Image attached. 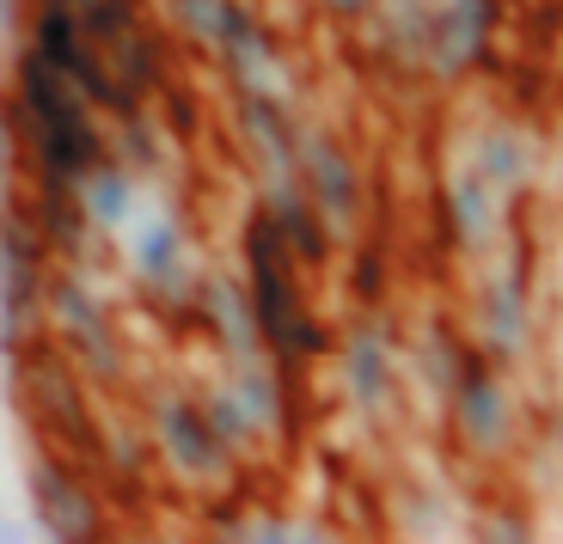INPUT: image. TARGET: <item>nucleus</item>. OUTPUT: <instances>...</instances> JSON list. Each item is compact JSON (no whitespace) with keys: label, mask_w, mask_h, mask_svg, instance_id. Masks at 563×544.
Instances as JSON below:
<instances>
[{"label":"nucleus","mask_w":563,"mask_h":544,"mask_svg":"<svg viewBox=\"0 0 563 544\" xmlns=\"http://www.w3.org/2000/svg\"><path fill=\"white\" fill-rule=\"evenodd\" d=\"M43 319L56 324V336L68 343V355H80V367L92 379L123 374V349H117V324L111 312L92 300L80 276H49L43 281Z\"/></svg>","instance_id":"4"},{"label":"nucleus","mask_w":563,"mask_h":544,"mask_svg":"<svg viewBox=\"0 0 563 544\" xmlns=\"http://www.w3.org/2000/svg\"><path fill=\"white\" fill-rule=\"evenodd\" d=\"M117 166H129L135 178H147V171L166 166V135H159V123L141 111V104L117 116Z\"/></svg>","instance_id":"19"},{"label":"nucleus","mask_w":563,"mask_h":544,"mask_svg":"<svg viewBox=\"0 0 563 544\" xmlns=\"http://www.w3.org/2000/svg\"><path fill=\"white\" fill-rule=\"evenodd\" d=\"M350 288L362 293V300H380V288H386V269H380V257H374V252H362V257H355V269H350Z\"/></svg>","instance_id":"26"},{"label":"nucleus","mask_w":563,"mask_h":544,"mask_svg":"<svg viewBox=\"0 0 563 544\" xmlns=\"http://www.w3.org/2000/svg\"><path fill=\"white\" fill-rule=\"evenodd\" d=\"M331 7H338L343 19H355V13H367V7H374V0H331Z\"/></svg>","instance_id":"29"},{"label":"nucleus","mask_w":563,"mask_h":544,"mask_svg":"<svg viewBox=\"0 0 563 544\" xmlns=\"http://www.w3.org/2000/svg\"><path fill=\"white\" fill-rule=\"evenodd\" d=\"M31 404L43 410V422L74 441L80 453L99 447V434H92V417H86V398H80V379H74L68 362H37L31 367Z\"/></svg>","instance_id":"12"},{"label":"nucleus","mask_w":563,"mask_h":544,"mask_svg":"<svg viewBox=\"0 0 563 544\" xmlns=\"http://www.w3.org/2000/svg\"><path fill=\"white\" fill-rule=\"evenodd\" d=\"M135 269H141V281H147L154 293L184 300V233H178V221H172V214H159V221L141 226Z\"/></svg>","instance_id":"15"},{"label":"nucleus","mask_w":563,"mask_h":544,"mask_svg":"<svg viewBox=\"0 0 563 544\" xmlns=\"http://www.w3.org/2000/svg\"><path fill=\"white\" fill-rule=\"evenodd\" d=\"M472 166L484 171L490 190H515V184H527V141L515 135V129H490V135L478 141V159H472Z\"/></svg>","instance_id":"21"},{"label":"nucleus","mask_w":563,"mask_h":544,"mask_svg":"<svg viewBox=\"0 0 563 544\" xmlns=\"http://www.w3.org/2000/svg\"><path fill=\"white\" fill-rule=\"evenodd\" d=\"M31 496L43 508V526L56 539H92L99 532V508L86 496V484L68 471V459H37L31 465Z\"/></svg>","instance_id":"11"},{"label":"nucleus","mask_w":563,"mask_h":544,"mask_svg":"<svg viewBox=\"0 0 563 544\" xmlns=\"http://www.w3.org/2000/svg\"><path fill=\"white\" fill-rule=\"evenodd\" d=\"M295 171H300V190L312 196V209L324 214L331 233H350L362 221V171L355 159L343 154L331 135H295Z\"/></svg>","instance_id":"5"},{"label":"nucleus","mask_w":563,"mask_h":544,"mask_svg":"<svg viewBox=\"0 0 563 544\" xmlns=\"http://www.w3.org/2000/svg\"><path fill=\"white\" fill-rule=\"evenodd\" d=\"M496 7H503V0H448V7L429 19V56H435L441 74H460L484 56Z\"/></svg>","instance_id":"10"},{"label":"nucleus","mask_w":563,"mask_h":544,"mask_svg":"<svg viewBox=\"0 0 563 544\" xmlns=\"http://www.w3.org/2000/svg\"><path fill=\"white\" fill-rule=\"evenodd\" d=\"M13 111L25 116L37 178L80 184L86 171L111 154L104 135H99V123H92V104H86V98L68 86V74H56L37 49H25V56L13 62Z\"/></svg>","instance_id":"1"},{"label":"nucleus","mask_w":563,"mask_h":544,"mask_svg":"<svg viewBox=\"0 0 563 544\" xmlns=\"http://www.w3.org/2000/svg\"><path fill=\"white\" fill-rule=\"evenodd\" d=\"M80 196H86V214H92V226H129V214H135V171L117 166L111 154L99 159V166L80 178Z\"/></svg>","instance_id":"17"},{"label":"nucleus","mask_w":563,"mask_h":544,"mask_svg":"<svg viewBox=\"0 0 563 544\" xmlns=\"http://www.w3.org/2000/svg\"><path fill=\"white\" fill-rule=\"evenodd\" d=\"M221 13H227V0H172V19H178V25L190 31L197 43H214Z\"/></svg>","instance_id":"25"},{"label":"nucleus","mask_w":563,"mask_h":544,"mask_svg":"<svg viewBox=\"0 0 563 544\" xmlns=\"http://www.w3.org/2000/svg\"><path fill=\"white\" fill-rule=\"evenodd\" d=\"M343 386L362 410H380L393 398V355L374 331L367 336H350V349H343Z\"/></svg>","instance_id":"16"},{"label":"nucleus","mask_w":563,"mask_h":544,"mask_svg":"<svg viewBox=\"0 0 563 544\" xmlns=\"http://www.w3.org/2000/svg\"><path fill=\"white\" fill-rule=\"evenodd\" d=\"M74 13H80L86 37L99 49H111V43H123L141 25V0H74Z\"/></svg>","instance_id":"22"},{"label":"nucleus","mask_w":563,"mask_h":544,"mask_svg":"<svg viewBox=\"0 0 563 544\" xmlns=\"http://www.w3.org/2000/svg\"><path fill=\"white\" fill-rule=\"evenodd\" d=\"M490 343L503 355H515L527 343V300H521V288H508V281H496V293H490Z\"/></svg>","instance_id":"23"},{"label":"nucleus","mask_w":563,"mask_h":544,"mask_svg":"<svg viewBox=\"0 0 563 544\" xmlns=\"http://www.w3.org/2000/svg\"><path fill=\"white\" fill-rule=\"evenodd\" d=\"M197 300H202V319H209V331L221 336V343H227L233 355H240V362H252V355L264 349V336H257V319H252V300H245L240 281L202 276Z\"/></svg>","instance_id":"13"},{"label":"nucleus","mask_w":563,"mask_h":544,"mask_svg":"<svg viewBox=\"0 0 563 544\" xmlns=\"http://www.w3.org/2000/svg\"><path fill=\"white\" fill-rule=\"evenodd\" d=\"M448 391H453V429H460L478 453L503 447V441H508V391H503V379L490 374V362L460 355Z\"/></svg>","instance_id":"7"},{"label":"nucleus","mask_w":563,"mask_h":544,"mask_svg":"<svg viewBox=\"0 0 563 544\" xmlns=\"http://www.w3.org/2000/svg\"><path fill=\"white\" fill-rule=\"evenodd\" d=\"M496 196L503 190H490L478 166H465L460 178H453V233H460L465 252H478L484 238L496 233Z\"/></svg>","instance_id":"18"},{"label":"nucleus","mask_w":563,"mask_h":544,"mask_svg":"<svg viewBox=\"0 0 563 544\" xmlns=\"http://www.w3.org/2000/svg\"><path fill=\"white\" fill-rule=\"evenodd\" d=\"M19 166V123L7 111H0V184H7V171Z\"/></svg>","instance_id":"28"},{"label":"nucleus","mask_w":563,"mask_h":544,"mask_svg":"<svg viewBox=\"0 0 563 544\" xmlns=\"http://www.w3.org/2000/svg\"><path fill=\"white\" fill-rule=\"evenodd\" d=\"M245 300H252L257 336L276 349V362L300 367V362H324L331 355V331L307 312L295 257H288V245H282V233L269 226L264 209L245 226Z\"/></svg>","instance_id":"2"},{"label":"nucleus","mask_w":563,"mask_h":544,"mask_svg":"<svg viewBox=\"0 0 563 544\" xmlns=\"http://www.w3.org/2000/svg\"><path fill=\"white\" fill-rule=\"evenodd\" d=\"M104 56H111V74L123 80V92L147 98V92H159V86H166V62H172V43H166V31H154V25H135L123 43H111Z\"/></svg>","instance_id":"14"},{"label":"nucleus","mask_w":563,"mask_h":544,"mask_svg":"<svg viewBox=\"0 0 563 544\" xmlns=\"http://www.w3.org/2000/svg\"><path fill=\"white\" fill-rule=\"evenodd\" d=\"M269 226L282 233V245H288V257L295 264H307V269H319V264H331V245H338V233L324 226V214L312 209V196L300 190L295 178H276L269 184Z\"/></svg>","instance_id":"9"},{"label":"nucleus","mask_w":563,"mask_h":544,"mask_svg":"<svg viewBox=\"0 0 563 544\" xmlns=\"http://www.w3.org/2000/svg\"><path fill=\"white\" fill-rule=\"evenodd\" d=\"M25 221H31V233L43 238V252H49V257H68V264H80V257L92 252V214H86L80 184L37 178Z\"/></svg>","instance_id":"8"},{"label":"nucleus","mask_w":563,"mask_h":544,"mask_svg":"<svg viewBox=\"0 0 563 544\" xmlns=\"http://www.w3.org/2000/svg\"><path fill=\"white\" fill-rule=\"evenodd\" d=\"M202 417H209V429L221 434L227 447H252V441H257L252 417L240 410V398H233V391H209V398H202Z\"/></svg>","instance_id":"24"},{"label":"nucleus","mask_w":563,"mask_h":544,"mask_svg":"<svg viewBox=\"0 0 563 544\" xmlns=\"http://www.w3.org/2000/svg\"><path fill=\"white\" fill-rule=\"evenodd\" d=\"M172 92V116L166 123L178 129V135H197V104H190V92H178V86H166Z\"/></svg>","instance_id":"27"},{"label":"nucleus","mask_w":563,"mask_h":544,"mask_svg":"<svg viewBox=\"0 0 563 544\" xmlns=\"http://www.w3.org/2000/svg\"><path fill=\"white\" fill-rule=\"evenodd\" d=\"M154 441L172 459V471L197 477V484L221 477V465H227V441L209 429L202 404H190V398H159L154 404Z\"/></svg>","instance_id":"6"},{"label":"nucleus","mask_w":563,"mask_h":544,"mask_svg":"<svg viewBox=\"0 0 563 544\" xmlns=\"http://www.w3.org/2000/svg\"><path fill=\"white\" fill-rule=\"evenodd\" d=\"M31 49L56 74H68V86L92 104V111H135L141 98L123 92V80L111 74V56H104L99 43L86 37L80 13H74V0H37L31 7Z\"/></svg>","instance_id":"3"},{"label":"nucleus","mask_w":563,"mask_h":544,"mask_svg":"<svg viewBox=\"0 0 563 544\" xmlns=\"http://www.w3.org/2000/svg\"><path fill=\"white\" fill-rule=\"evenodd\" d=\"M233 398H240V410L252 417V429L264 434V429H276L282 422V379L269 374L264 362H240V374H233Z\"/></svg>","instance_id":"20"}]
</instances>
